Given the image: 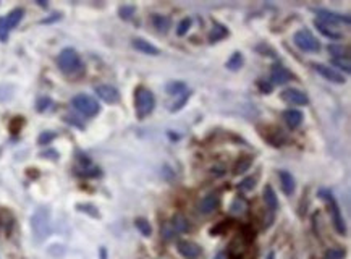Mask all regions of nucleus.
Returning a JSON list of instances; mask_svg holds the SVG:
<instances>
[{"label":"nucleus","mask_w":351,"mask_h":259,"mask_svg":"<svg viewBox=\"0 0 351 259\" xmlns=\"http://www.w3.org/2000/svg\"><path fill=\"white\" fill-rule=\"evenodd\" d=\"M101 259H107V251H105V248H101Z\"/></svg>","instance_id":"37998d69"},{"label":"nucleus","mask_w":351,"mask_h":259,"mask_svg":"<svg viewBox=\"0 0 351 259\" xmlns=\"http://www.w3.org/2000/svg\"><path fill=\"white\" fill-rule=\"evenodd\" d=\"M193 25V20L191 18H183L180 23H178V26H177V36H185L186 33L190 31V28Z\"/></svg>","instance_id":"72a5a7b5"},{"label":"nucleus","mask_w":351,"mask_h":259,"mask_svg":"<svg viewBox=\"0 0 351 259\" xmlns=\"http://www.w3.org/2000/svg\"><path fill=\"white\" fill-rule=\"evenodd\" d=\"M177 250L185 259H197L202 253L201 246L190 240H180L177 243Z\"/></svg>","instance_id":"9b49d317"},{"label":"nucleus","mask_w":351,"mask_h":259,"mask_svg":"<svg viewBox=\"0 0 351 259\" xmlns=\"http://www.w3.org/2000/svg\"><path fill=\"white\" fill-rule=\"evenodd\" d=\"M262 199H264L266 206L271 211H277L278 209V198L275 191H273L272 185H266L264 186V191H262Z\"/></svg>","instance_id":"6ab92c4d"},{"label":"nucleus","mask_w":351,"mask_h":259,"mask_svg":"<svg viewBox=\"0 0 351 259\" xmlns=\"http://www.w3.org/2000/svg\"><path fill=\"white\" fill-rule=\"evenodd\" d=\"M225 36H228V29L222 25H214V28L209 33V43H219Z\"/></svg>","instance_id":"a878e982"},{"label":"nucleus","mask_w":351,"mask_h":259,"mask_svg":"<svg viewBox=\"0 0 351 259\" xmlns=\"http://www.w3.org/2000/svg\"><path fill=\"white\" fill-rule=\"evenodd\" d=\"M72 105L84 117H94L101 110V105L97 104L94 97L87 96V94H78L72 99Z\"/></svg>","instance_id":"39448f33"},{"label":"nucleus","mask_w":351,"mask_h":259,"mask_svg":"<svg viewBox=\"0 0 351 259\" xmlns=\"http://www.w3.org/2000/svg\"><path fill=\"white\" fill-rule=\"evenodd\" d=\"M8 34H10V29L7 28L5 18H3V16H0V41H2V43H7V41H8Z\"/></svg>","instance_id":"e433bc0d"},{"label":"nucleus","mask_w":351,"mask_h":259,"mask_svg":"<svg viewBox=\"0 0 351 259\" xmlns=\"http://www.w3.org/2000/svg\"><path fill=\"white\" fill-rule=\"evenodd\" d=\"M278 180H280V186H282V191L286 196H291L296 190L295 176L291 175L288 170H278Z\"/></svg>","instance_id":"4468645a"},{"label":"nucleus","mask_w":351,"mask_h":259,"mask_svg":"<svg viewBox=\"0 0 351 259\" xmlns=\"http://www.w3.org/2000/svg\"><path fill=\"white\" fill-rule=\"evenodd\" d=\"M170 225H172V228L175 232H188V230H191V223L183 214H175L172 217Z\"/></svg>","instance_id":"412c9836"},{"label":"nucleus","mask_w":351,"mask_h":259,"mask_svg":"<svg viewBox=\"0 0 351 259\" xmlns=\"http://www.w3.org/2000/svg\"><path fill=\"white\" fill-rule=\"evenodd\" d=\"M31 230L36 241H44L52 232L50 211L47 208H39L31 217Z\"/></svg>","instance_id":"f257e3e1"},{"label":"nucleus","mask_w":351,"mask_h":259,"mask_svg":"<svg viewBox=\"0 0 351 259\" xmlns=\"http://www.w3.org/2000/svg\"><path fill=\"white\" fill-rule=\"evenodd\" d=\"M50 104H52V101H50L49 97H42V99H39V101H38V110H39V112L47 110Z\"/></svg>","instance_id":"79ce46f5"},{"label":"nucleus","mask_w":351,"mask_h":259,"mask_svg":"<svg viewBox=\"0 0 351 259\" xmlns=\"http://www.w3.org/2000/svg\"><path fill=\"white\" fill-rule=\"evenodd\" d=\"M282 117H283L286 125H288V128H291V130H296L304 120L303 112L298 110V109H286L282 114Z\"/></svg>","instance_id":"dca6fc26"},{"label":"nucleus","mask_w":351,"mask_h":259,"mask_svg":"<svg viewBox=\"0 0 351 259\" xmlns=\"http://www.w3.org/2000/svg\"><path fill=\"white\" fill-rule=\"evenodd\" d=\"M23 16H25V10H23V8H15V10H11L7 16H3L5 23H7V28L10 29V31L20 25V21L23 20Z\"/></svg>","instance_id":"4be33fe9"},{"label":"nucleus","mask_w":351,"mask_h":259,"mask_svg":"<svg viewBox=\"0 0 351 259\" xmlns=\"http://www.w3.org/2000/svg\"><path fill=\"white\" fill-rule=\"evenodd\" d=\"M332 65L337 68H340L342 72L345 73H350L351 72V63H350V58H332ZM332 67V68H333Z\"/></svg>","instance_id":"7c9ffc66"},{"label":"nucleus","mask_w":351,"mask_h":259,"mask_svg":"<svg viewBox=\"0 0 351 259\" xmlns=\"http://www.w3.org/2000/svg\"><path fill=\"white\" fill-rule=\"evenodd\" d=\"M219 206H220V196L219 194L217 193H209L201 199L199 204H197V211H199V213L204 214V216H209V214H212L214 211H217Z\"/></svg>","instance_id":"f8f14e48"},{"label":"nucleus","mask_w":351,"mask_h":259,"mask_svg":"<svg viewBox=\"0 0 351 259\" xmlns=\"http://www.w3.org/2000/svg\"><path fill=\"white\" fill-rule=\"evenodd\" d=\"M312 68L317 72L322 78H325L327 81H330V83H337V85H343L345 81V76L343 73L337 72L335 68L329 67V65H324V63H312Z\"/></svg>","instance_id":"1a4fd4ad"},{"label":"nucleus","mask_w":351,"mask_h":259,"mask_svg":"<svg viewBox=\"0 0 351 259\" xmlns=\"http://www.w3.org/2000/svg\"><path fill=\"white\" fill-rule=\"evenodd\" d=\"M232 225H233V220H222L215 227L210 228V235H224L225 232L230 230Z\"/></svg>","instance_id":"c756f323"},{"label":"nucleus","mask_w":351,"mask_h":259,"mask_svg":"<svg viewBox=\"0 0 351 259\" xmlns=\"http://www.w3.org/2000/svg\"><path fill=\"white\" fill-rule=\"evenodd\" d=\"M257 87H259V91L262 94H271L272 89H273V85L267 80H259L257 81Z\"/></svg>","instance_id":"ea45409f"},{"label":"nucleus","mask_w":351,"mask_h":259,"mask_svg":"<svg viewBox=\"0 0 351 259\" xmlns=\"http://www.w3.org/2000/svg\"><path fill=\"white\" fill-rule=\"evenodd\" d=\"M186 91H188V86L183 81H170L165 86V92L170 94V96H181Z\"/></svg>","instance_id":"393cba45"},{"label":"nucleus","mask_w":351,"mask_h":259,"mask_svg":"<svg viewBox=\"0 0 351 259\" xmlns=\"http://www.w3.org/2000/svg\"><path fill=\"white\" fill-rule=\"evenodd\" d=\"M57 63H58V68L67 75H72L81 68L79 55L75 49H63L60 54H58Z\"/></svg>","instance_id":"20e7f679"},{"label":"nucleus","mask_w":351,"mask_h":259,"mask_svg":"<svg viewBox=\"0 0 351 259\" xmlns=\"http://www.w3.org/2000/svg\"><path fill=\"white\" fill-rule=\"evenodd\" d=\"M280 99L286 104L291 105H308L309 97L304 91L296 89V87H290V89H285L280 92Z\"/></svg>","instance_id":"6e6552de"},{"label":"nucleus","mask_w":351,"mask_h":259,"mask_svg":"<svg viewBox=\"0 0 351 259\" xmlns=\"http://www.w3.org/2000/svg\"><path fill=\"white\" fill-rule=\"evenodd\" d=\"M76 208H78V211H81V213H86V214H89L92 217H99L97 209L92 204H78Z\"/></svg>","instance_id":"4c0bfd02"},{"label":"nucleus","mask_w":351,"mask_h":259,"mask_svg":"<svg viewBox=\"0 0 351 259\" xmlns=\"http://www.w3.org/2000/svg\"><path fill=\"white\" fill-rule=\"evenodd\" d=\"M315 28L319 29V33H320V34H324L325 38H329V39H332V41H338V39H342V38H343V34H342V33L333 31L332 28H329L327 25H322V23H319L317 20H315Z\"/></svg>","instance_id":"cd10ccee"},{"label":"nucleus","mask_w":351,"mask_h":259,"mask_svg":"<svg viewBox=\"0 0 351 259\" xmlns=\"http://www.w3.org/2000/svg\"><path fill=\"white\" fill-rule=\"evenodd\" d=\"M241 238L246 241V243H251V241H253L254 238H256V230L253 227H249V225H246V227H243V235H241Z\"/></svg>","instance_id":"58836bf2"},{"label":"nucleus","mask_w":351,"mask_h":259,"mask_svg":"<svg viewBox=\"0 0 351 259\" xmlns=\"http://www.w3.org/2000/svg\"><path fill=\"white\" fill-rule=\"evenodd\" d=\"M190 96H191V92L190 91H186V92H183L180 96V99L177 102H173L172 104V107H170V112H178L180 109H183V105L188 102V99H190Z\"/></svg>","instance_id":"f704fd0d"},{"label":"nucleus","mask_w":351,"mask_h":259,"mask_svg":"<svg viewBox=\"0 0 351 259\" xmlns=\"http://www.w3.org/2000/svg\"><path fill=\"white\" fill-rule=\"evenodd\" d=\"M269 131L264 133V138L271 143L272 146H275V148H278V146H283L286 143V134L283 133V130L282 128H278V127H271V128H267Z\"/></svg>","instance_id":"2eb2a0df"},{"label":"nucleus","mask_w":351,"mask_h":259,"mask_svg":"<svg viewBox=\"0 0 351 259\" xmlns=\"http://www.w3.org/2000/svg\"><path fill=\"white\" fill-rule=\"evenodd\" d=\"M214 259H225V255H222V253H219V255L215 256Z\"/></svg>","instance_id":"c03bdc74"},{"label":"nucleus","mask_w":351,"mask_h":259,"mask_svg":"<svg viewBox=\"0 0 351 259\" xmlns=\"http://www.w3.org/2000/svg\"><path fill=\"white\" fill-rule=\"evenodd\" d=\"M254 186H256V178H253V176H248V178H244L241 183H239V190L249 191V190H253Z\"/></svg>","instance_id":"a19ab883"},{"label":"nucleus","mask_w":351,"mask_h":259,"mask_svg":"<svg viewBox=\"0 0 351 259\" xmlns=\"http://www.w3.org/2000/svg\"><path fill=\"white\" fill-rule=\"evenodd\" d=\"M269 259H273V253H271V255H269Z\"/></svg>","instance_id":"a18cd8bd"},{"label":"nucleus","mask_w":351,"mask_h":259,"mask_svg":"<svg viewBox=\"0 0 351 259\" xmlns=\"http://www.w3.org/2000/svg\"><path fill=\"white\" fill-rule=\"evenodd\" d=\"M136 13V8L133 7V5H123V7H120L118 8V15H120V18L121 20H131L133 18V15Z\"/></svg>","instance_id":"473e14b6"},{"label":"nucleus","mask_w":351,"mask_h":259,"mask_svg":"<svg viewBox=\"0 0 351 259\" xmlns=\"http://www.w3.org/2000/svg\"><path fill=\"white\" fill-rule=\"evenodd\" d=\"M94 91H96L97 96L107 104H115V102H118V99H120L118 89L114 87V86H110V85H99V86H96Z\"/></svg>","instance_id":"ddd939ff"},{"label":"nucleus","mask_w":351,"mask_h":259,"mask_svg":"<svg viewBox=\"0 0 351 259\" xmlns=\"http://www.w3.org/2000/svg\"><path fill=\"white\" fill-rule=\"evenodd\" d=\"M243 63H244V57L241 52L236 50V52H233L230 58L227 60L225 67H227V70H230V72H238V70L243 67Z\"/></svg>","instance_id":"b1692460"},{"label":"nucleus","mask_w":351,"mask_h":259,"mask_svg":"<svg viewBox=\"0 0 351 259\" xmlns=\"http://www.w3.org/2000/svg\"><path fill=\"white\" fill-rule=\"evenodd\" d=\"M319 198L322 199V201H325L327 206H329V214H330V219H332V223H333V227H335L337 233L347 235V225H345L342 211H340V208H338V204L335 201V196L332 194V191L322 188V190H319Z\"/></svg>","instance_id":"7ed1b4c3"},{"label":"nucleus","mask_w":351,"mask_h":259,"mask_svg":"<svg viewBox=\"0 0 351 259\" xmlns=\"http://www.w3.org/2000/svg\"><path fill=\"white\" fill-rule=\"evenodd\" d=\"M315 15H317L319 18V23H322V25H327V26H333V25H350V16L348 15H340V13H335V11H330V10H324V8H317L314 10Z\"/></svg>","instance_id":"0eeeda50"},{"label":"nucleus","mask_w":351,"mask_h":259,"mask_svg":"<svg viewBox=\"0 0 351 259\" xmlns=\"http://www.w3.org/2000/svg\"><path fill=\"white\" fill-rule=\"evenodd\" d=\"M248 209V201L243 196H236L233 199V203L230 204V213L232 214H244Z\"/></svg>","instance_id":"bb28decb"},{"label":"nucleus","mask_w":351,"mask_h":259,"mask_svg":"<svg viewBox=\"0 0 351 259\" xmlns=\"http://www.w3.org/2000/svg\"><path fill=\"white\" fill-rule=\"evenodd\" d=\"M57 138V133L54 131H44V133H40V136L38 138V143L40 146H45V144H49L52 139H55Z\"/></svg>","instance_id":"c9c22d12"},{"label":"nucleus","mask_w":351,"mask_h":259,"mask_svg":"<svg viewBox=\"0 0 351 259\" xmlns=\"http://www.w3.org/2000/svg\"><path fill=\"white\" fill-rule=\"evenodd\" d=\"M151 23H152V26H154L157 31L162 33V34H167L168 31H170V28H172V20L168 18V16L165 15H160V13H154L151 16Z\"/></svg>","instance_id":"f3484780"},{"label":"nucleus","mask_w":351,"mask_h":259,"mask_svg":"<svg viewBox=\"0 0 351 259\" xmlns=\"http://www.w3.org/2000/svg\"><path fill=\"white\" fill-rule=\"evenodd\" d=\"M332 58H350V47L343 44H329L327 47Z\"/></svg>","instance_id":"5701e85b"},{"label":"nucleus","mask_w":351,"mask_h":259,"mask_svg":"<svg viewBox=\"0 0 351 259\" xmlns=\"http://www.w3.org/2000/svg\"><path fill=\"white\" fill-rule=\"evenodd\" d=\"M134 225L139 230V233L143 235V237H151L152 235V227L148 219H143V217H139V219L134 220Z\"/></svg>","instance_id":"c85d7f7f"},{"label":"nucleus","mask_w":351,"mask_h":259,"mask_svg":"<svg viewBox=\"0 0 351 259\" xmlns=\"http://www.w3.org/2000/svg\"><path fill=\"white\" fill-rule=\"evenodd\" d=\"M293 78H295V75L291 73L286 67H283L282 63H275L271 70V83L272 85L283 86L286 83H290Z\"/></svg>","instance_id":"9d476101"},{"label":"nucleus","mask_w":351,"mask_h":259,"mask_svg":"<svg viewBox=\"0 0 351 259\" xmlns=\"http://www.w3.org/2000/svg\"><path fill=\"white\" fill-rule=\"evenodd\" d=\"M253 161H254L253 156H241L232 169L233 175H243L244 172H248V170L251 169V166H253Z\"/></svg>","instance_id":"aec40b11"},{"label":"nucleus","mask_w":351,"mask_h":259,"mask_svg":"<svg viewBox=\"0 0 351 259\" xmlns=\"http://www.w3.org/2000/svg\"><path fill=\"white\" fill-rule=\"evenodd\" d=\"M133 47L136 50H139L141 54H146V55H152V57H156V55H159L160 54V50L157 49V47L154 44H151L149 41H144L141 38H138V39H133Z\"/></svg>","instance_id":"a211bd4d"},{"label":"nucleus","mask_w":351,"mask_h":259,"mask_svg":"<svg viewBox=\"0 0 351 259\" xmlns=\"http://www.w3.org/2000/svg\"><path fill=\"white\" fill-rule=\"evenodd\" d=\"M293 43L298 49L303 52H319L320 50V43L315 39L314 34L309 29H300L293 34Z\"/></svg>","instance_id":"423d86ee"},{"label":"nucleus","mask_w":351,"mask_h":259,"mask_svg":"<svg viewBox=\"0 0 351 259\" xmlns=\"http://www.w3.org/2000/svg\"><path fill=\"white\" fill-rule=\"evenodd\" d=\"M345 256H347V251L343 248H338V246L337 248H329L324 255L325 259H345Z\"/></svg>","instance_id":"2f4dec72"},{"label":"nucleus","mask_w":351,"mask_h":259,"mask_svg":"<svg viewBox=\"0 0 351 259\" xmlns=\"http://www.w3.org/2000/svg\"><path fill=\"white\" fill-rule=\"evenodd\" d=\"M156 107V97L151 89L144 86H138L134 89V110L139 120H144L146 117L152 114V110Z\"/></svg>","instance_id":"f03ea898"}]
</instances>
